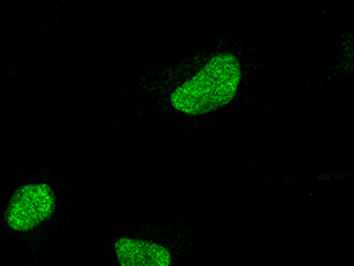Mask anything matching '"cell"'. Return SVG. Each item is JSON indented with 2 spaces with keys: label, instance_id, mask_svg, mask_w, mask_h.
Returning a JSON list of instances; mask_svg holds the SVG:
<instances>
[{
  "label": "cell",
  "instance_id": "7a4b0ae2",
  "mask_svg": "<svg viewBox=\"0 0 354 266\" xmlns=\"http://www.w3.org/2000/svg\"><path fill=\"white\" fill-rule=\"evenodd\" d=\"M56 194L48 184H28L15 190L5 211V222L11 230L28 232L53 218Z\"/></svg>",
  "mask_w": 354,
  "mask_h": 266
},
{
  "label": "cell",
  "instance_id": "6da1fadb",
  "mask_svg": "<svg viewBox=\"0 0 354 266\" xmlns=\"http://www.w3.org/2000/svg\"><path fill=\"white\" fill-rule=\"evenodd\" d=\"M241 65L233 53H218L195 76L170 96L175 109L198 116L212 113L232 102L241 82Z\"/></svg>",
  "mask_w": 354,
  "mask_h": 266
},
{
  "label": "cell",
  "instance_id": "3957f363",
  "mask_svg": "<svg viewBox=\"0 0 354 266\" xmlns=\"http://www.w3.org/2000/svg\"><path fill=\"white\" fill-rule=\"evenodd\" d=\"M115 252L122 266H169L170 251L157 242L143 239L118 238Z\"/></svg>",
  "mask_w": 354,
  "mask_h": 266
}]
</instances>
